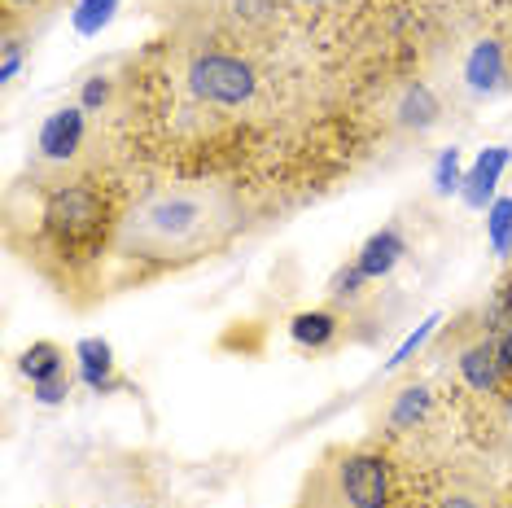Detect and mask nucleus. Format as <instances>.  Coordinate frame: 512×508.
I'll use <instances>...</instances> for the list:
<instances>
[{"instance_id": "23", "label": "nucleus", "mask_w": 512, "mask_h": 508, "mask_svg": "<svg viewBox=\"0 0 512 508\" xmlns=\"http://www.w3.org/2000/svg\"><path fill=\"white\" fill-rule=\"evenodd\" d=\"M504 408H508V417H512V386L504 390Z\"/></svg>"}, {"instance_id": "20", "label": "nucleus", "mask_w": 512, "mask_h": 508, "mask_svg": "<svg viewBox=\"0 0 512 508\" xmlns=\"http://www.w3.org/2000/svg\"><path fill=\"white\" fill-rule=\"evenodd\" d=\"M495 346H499V364H504V373H508V381H512V325L499 333Z\"/></svg>"}, {"instance_id": "12", "label": "nucleus", "mask_w": 512, "mask_h": 508, "mask_svg": "<svg viewBox=\"0 0 512 508\" xmlns=\"http://www.w3.org/2000/svg\"><path fill=\"white\" fill-rule=\"evenodd\" d=\"M504 167H508V149L504 145L486 149V154L477 158V167L469 171V180H464V202L486 206V198H491V189H495V180H499V171Z\"/></svg>"}, {"instance_id": "22", "label": "nucleus", "mask_w": 512, "mask_h": 508, "mask_svg": "<svg viewBox=\"0 0 512 508\" xmlns=\"http://www.w3.org/2000/svg\"><path fill=\"white\" fill-rule=\"evenodd\" d=\"M294 9H324V5H337V0H289Z\"/></svg>"}, {"instance_id": "1", "label": "nucleus", "mask_w": 512, "mask_h": 508, "mask_svg": "<svg viewBox=\"0 0 512 508\" xmlns=\"http://www.w3.org/2000/svg\"><path fill=\"white\" fill-rule=\"evenodd\" d=\"M246 228V202L228 184H154L132 198L110 250V285L132 290L224 254Z\"/></svg>"}, {"instance_id": "6", "label": "nucleus", "mask_w": 512, "mask_h": 508, "mask_svg": "<svg viewBox=\"0 0 512 508\" xmlns=\"http://www.w3.org/2000/svg\"><path fill=\"white\" fill-rule=\"evenodd\" d=\"M456 377L464 390H473V395L491 399V395H504V364H499V346L486 338V333H477V338H469L464 346H456Z\"/></svg>"}, {"instance_id": "16", "label": "nucleus", "mask_w": 512, "mask_h": 508, "mask_svg": "<svg viewBox=\"0 0 512 508\" xmlns=\"http://www.w3.org/2000/svg\"><path fill=\"white\" fill-rule=\"evenodd\" d=\"M491 241H495L499 254L512 250V198L495 202V211H491Z\"/></svg>"}, {"instance_id": "13", "label": "nucleus", "mask_w": 512, "mask_h": 508, "mask_svg": "<svg viewBox=\"0 0 512 508\" xmlns=\"http://www.w3.org/2000/svg\"><path fill=\"white\" fill-rule=\"evenodd\" d=\"M18 368H22V377H31V386H40V381L66 373V351L57 342H31L18 355Z\"/></svg>"}, {"instance_id": "24", "label": "nucleus", "mask_w": 512, "mask_h": 508, "mask_svg": "<svg viewBox=\"0 0 512 508\" xmlns=\"http://www.w3.org/2000/svg\"><path fill=\"white\" fill-rule=\"evenodd\" d=\"M508 53H512V36H508Z\"/></svg>"}, {"instance_id": "4", "label": "nucleus", "mask_w": 512, "mask_h": 508, "mask_svg": "<svg viewBox=\"0 0 512 508\" xmlns=\"http://www.w3.org/2000/svg\"><path fill=\"white\" fill-rule=\"evenodd\" d=\"M88 110L57 106L36 132V176H62V171L92 167L88 163Z\"/></svg>"}, {"instance_id": "14", "label": "nucleus", "mask_w": 512, "mask_h": 508, "mask_svg": "<svg viewBox=\"0 0 512 508\" xmlns=\"http://www.w3.org/2000/svg\"><path fill=\"white\" fill-rule=\"evenodd\" d=\"M403 123H421V127H429V123H434L438 119V101L434 97H429V88H421V84H416L412 92H407V101H403Z\"/></svg>"}, {"instance_id": "21", "label": "nucleus", "mask_w": 512, "mask_h": 508, "mask_svg": "<svg viewBox=\"0 0 512 508\" xmlns=\"http://www.w3.org/2000/svg\"><path fill=\"white\" fill-rule=\"evenodd\" d=\"M53 0H5V14H18V9H44Z\"/></svg>"}, {"instance_id": "15", "label": "nucleus", "mask_w": 512, "mask_h": 508, "mask_svg": "<svg viewBox=\"0 0 512 508\" xmlns=\"http://www.w3.org/2000/svg\"><path fill=\"white\" fill-rule=\"evenodd\" d=\"M114 5H119V0H84V5L75 9V27L88 31V36L92 31H101L114 18Z\"/></svg>"}, {"instance_id": "17", "label": "nucleus", "mask_w": 512, "mask_h": 508, "mask_svg": "<svg viewBox=\"0 0 512 508\" xmlns=\"http://www.w3.org/2000/svg\"><path fill=\"white\" fill-rule=\"evenodd\" d=\"M110 97H114V79L110 75H92L84 92H79V106H84L88 114H97L101 106H110Z\"/></svg>"}, {"instance_id": "7", "label": "nucleus", "mask_w": 512, "mask_h": 508, "mask_svg": "<svg viewBox=\"0 0 512 508\" xmlns=\"http://www.w3.org/2000/svg\"><path fill=\"white\" fill-rule=\"evenodd\" d=\"M464 79L473 92H504L512 84V53L499 40H482L464 62Z\"/></svg>"}, {"instance_id": "19", "label": "nucleus", "mask_w": 512, "mask_h": 508, "mask_svg": "<svg viewBox=\"0 0 512 508\" xmlns=\"http://www.w3.org/2000/svg\"><path fill=\"white\" fill-rule=\"evenodd\" d=\"M36 395H40V403H62L66 395H71V373H57L49 381H40Z\"/></svg>"}, {"instance_id": "2", "label": "nucleus", "mask_w": 512, "mask_h": 508, "mask_svg": "<svg viewBox=\"0 0 512 508\" xmlns=\"http://www.w3.org/2000/svg\"><path fill=\"white\" fill-rule=\"evenodd\" d=\"M36 215L22 259L36 268L44 281L57 285V294L84 307L79 290H92L101 298L110 276V250L119 237V224L127 215L123 184L110 180L97 163L62 171V176H36Z\"/></svg>"}, {"instance_id": "3", "label": "nucleus", "mask_w": 512, "mask_h": 508, "mask_svg": "<svg viewBox=\"0 0 512 508\" xmlns=\"http://www.w3.org/2000/svg\"><path fill=\"white\" fill-rule=\"evenodd\" d=\"M294 508H399V478L377 447H333L311 465Z\"/></svg>"}, {"instance_id": "11", "label": "nucleus", "mask_w": 512, "mask_h": 508, "mask_svg": "<svg viewBox=\"0 0 512 508\" xmlns=\"http://www.w3.org/2000/svg\"><path fill=\"white\" fill-rule=\"evenodd\" d=\"M429 408H434V395H429L425 386H403L399 395H390V403H386V425L394 434H407L429 417Z\"/></svg>"}, {"instance_id": "10", "label": "nucleus", "mask_w": 512, "mask_h": 508, "mask_svg": "<svg viewBox=\"0 0 512 508\" xmlns=\"http://www.w3.org/2000/svg\"><path fill=\"white\" fill-rule=\"evenodd\" d=\"M75 360H79V373H84V381L92 390H114V386H123L119 373H114V351H110V342H101V338H88V342H79L75 346Z\"/></svg>"}, {"instance_id": "18", "label": "nucleus", "mask_w": 512, "mask_h": 508, "mask_svg": "<svg viewBox=\"0 0 512 508\" xmlns=\"http://www.w3.org/2000/svg\"><path fill=\"white\" fill-rule=\"evenodd\" d=\"M460 154L456 149H447V154L438 158V171H434V189L442 193V198H447V193H456L460 189Z\"/></svg>"}, {"instance_id": "9", "label": "nucleus", "mask_w": 512, "mask_h": 508, "mask_svg": "<svg viewBox=\"0 0 512 508\" xmlns=\"http://www.w3.org/2000/svg\"><path fill=\"white\" fill-rule=\"evenodd\" d=\"M289 333L302 351H329V346L342 338V316L337 311H298L289 320Z\"/></svg>"}, {"instance_id": "5", "label": "nucleus", "mask_w": 512, "mask_h": 508, "mask_svg": "<svg viewBox=\"0 0 512 508\" xmlns=\"http://www.w3.org/2000/svg\"><path fill=\"white\" fill-rule=\"evenodd\" d=\"M399 508H491V495L464 469H429L416 482H399Z\"/></svg>"}, {"instance_id": "8", "label": "nucleus", "mask_w": 512, "mask_h": 508, "mask_svg": "<svg viewBox=\"0 0 512 508\" xmlns=\"http://www.w3.org/2000/svg\"><path fill=\"white\" fill-rule=\"evenodd\" d=\"M403 254H407V246H403L399 228H381V233H372V237H368V246L359 250L355 268L364 272L368 281H381V276H390V272H394V263H399Z\"/></svg>"}]
</instances>
